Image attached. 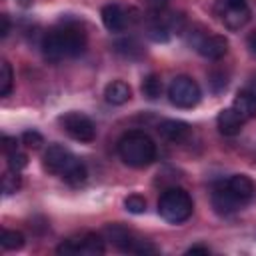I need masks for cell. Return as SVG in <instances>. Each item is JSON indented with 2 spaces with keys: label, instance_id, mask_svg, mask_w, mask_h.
I'll return each instance as SVG.
<instances>
[{
  "label": "cell",
  "instance_id": "13",
  "mask_svg": "<svg viewBox=\"0 0 256 256\" xmlns=\"http://www.w3.org/2000/svg\"><path fill=\"white\" fill-rule=\"evenodd\" d=\"M158 134L166 140V142H172V144H182L190 138L192 134V128L190 124L182 122V120H162L158 124Z\"/></svg>",
  "mask_w": 256,
  "mask_h": 256
},
{
  "label": "cell",
  "instance_id": "20",
  "mask_svg": "<svg viewBox=\"0 0 256 256\" xmlns=\"http://www.w3.org/2000/svg\"><path fill=\"white\" fill-rule=\"evenodd\" d=\"M0 244L4 250H20L24 246V234L18 230H2Z\"/></svg>",
  "mask_w": 256,
  "mask_h": 256
},
{
  "label": "cell",
  "instance_id": "8",
  "mask_svg": "<svg viewBox=\"0 0 256 256\" xmlns=\"http://www.w3.org/2000/svg\"><path fill=\"white\" fill-rule=\"evenodd\" d=\"M104 238L100 234L88 232L80 238H68L62 244H58V254H84V256H96L104 254Z\"/></svg>",
  "mask_w": 256,
  "mask_h": 256
},
{
  "label": "cell",
  "instance_id": "16",
  "mask_svg": "<svg viewBox=\"0 0 256 256\" xmlns=\"http://www.w3.org/2000/svg\"><path fill=\"white\" fill-rule=\"evenodd\" d=\"M216 126L220 130V134L224 136H238L242 132V126H244V120L232 110V108H226L218 114L216 118Z\"/></svg>",
  "mask_w": 256,
  "mask_h": 256
},
{
  "label": "cell",
  "instance_id": "10",
  "mask_svg": "<svg viewBox=\"0 0 256 256\" xmlns=\"http://www.w3.org/2000/svg\"><path fill=\"white\" fill-rule=\"evenodd\" d=\"M134 14H136V10L124 8L120 4H106L100 12L102 22L110 32H124L126 28H130L138 20V16H134Z\"/></svg>",
  "mask_w": 256,
  "mask_h": 256
},
{
  "label": "cell",
  "instance_id": "32",
  "mask_svg": "<svg viewBox=\"0 0 256 256\" xmlns=\"http://www.w3.org/2000/svg\"><path fill=\"white\" fill-rule=\"evenodd\" d=\"M254 94H256V76H254V80H252V88H250Z\"/></svg>",
  "mask_w": 256,
  "mask_h": 256
},
{
  "label": "cell",
  "instance_id": "9",
  "mask_svg": "<svg viewBox=\"0 0 256 256\" xmlns=\"http://www.w3.org/2000/svg\"><path fill=\"white\" fill-rule=\"evenodd\" d=\"M60 124L64 128V132L78 142H92L96 138L94 122L82 112H66L60 118Z\"/></svg>",
  "mask_w": 256,
  "mask_h": 256
},
{
  "label": "cell",
  "instance_id": "27",
  "mask_svg": "<svg viewBox=\"0 0 256 256\" xmlns=\"http://www.w3.org/2000/svg\"><path fill=\"white\" fill-rule=\"evenodd\" d=\"M18 150V140L14 136H2V152L4 154H12Z\"/></svg>",
  "mask_w": 256,
  "mask_h": 256
},
{
  "label": "cell",
  "instance_id": "23",
  "mask_svg": "<svg viewBox=\"0 0 256 256\" xmlns=\"http://www.w3.org/2000/svg\"><path fill=\"white\" fill-rule=\"evenodd\" d=\"M124 208L132 214H142L146 210V200L138 194H130L126 200H124Z\"/></svg>",
  "mask_w": 256,
  "mask_h": 256
},
{
  "label": "cell",
  "instance_id": "1",
  "mask_svg": "<svg viewBox=\"0 0 256 256\" xmlns=\"http://www.w3.org/2000/svg\"><path fill=\"white\" fill-rule=\"evenodd\" d=\"M42 56L48 62H60L64 58H76L86 50V32L78 24H64L44 34L42 42Z\"/></svg>",
  "mask_w": 256,
  "mask_h": 256
},
{
  "label": "cell",
  "instance_id": "7",
  "mask_svg": "<svg viewBox=\"0 0 256 256\" xmlns=\"http://www.w3.org/2000/svg\"><path fill=\"white\" fill-rule=\"evenodd\" d=\"M168 98L178 108H194L200 102L202 92H200V86L194 78L176 76L168 86Z\"/></svg>",
  "mask_w": 256,
  "mask_h": 256
},
{
  "label": "cell",
  "instance_id": "28",
  "mask_svg": "<svg viewBox=\"0 0 256 256\" xmlns=\"http://www.w3.org/2000/svg\"><path fill=\"white\" fill-rule=\"evenodd\" d=\"M8 32H10V20H8L6 14H2V16H0V36L6 38Z\"/></svg>",
  "mask_w": 256,
  "mask_h": 256
},
{
  "label": "cell",
  "instance_id": "2",
  "mask_svg": "<svg viewBox=\"0 0 256 256\" xmlns=\"http://www.w3.org/2000/svg\"><path fill=\"white\" fill-rule=\"evenodd\" d=\"M42 164L44 168L50 172V174H56L60 176L62 180H66L68 184L72 186H78L86 180L88 172H86V166L64 146L60 144H52L48 146V150L44 152V158H42Z\"/></svg>",
  "mask_w": 256,
  "mask_h": 256
},
{
  "label": "cell",
  "instance_id": "19",
  "mask_svg": "<svg viewBox=\"0 0 256 256\" xmlns=\"http://www.w3.org/2000/svg\"><path fill=\"white\" fill-rule=\"evenodd\" d=\"M162 92V80L158 74H148L144 80H142V94L148 98V100H156Z\"/></svg>",
  "mask_w": 256,
  "mask_h": 256
},
{
  "label": "cell",
  "instance_id": "18",
  "mask_svg": "<svg viewBox=\"0 0 256 256\" xmlns=\"http://www.w3.org/2000/svg\"><path fill=\"white\" fill-rule=\"evenodd\" d=\"M114 50L118 52V54H122L124 58H138L140 54H142V48H140V44L134 40V38H124V40H118L116 44H114Z\"/></svg>",
  "mask_w": 256,
  "mask_h": 256
},
{
  "label": "cell",
  "instance_id": "22",
  "mask_svg": "<svg viewBox=\"0 0 256 256\" xmlns=\"http://www.w3.org/2000/svg\"><path fill=\"white\" fill-rule=\"evenodd\" d=\"M20 184H22L20 172L8 168V172H4V176H2V192L4 194H14V192H18Z\"/></svg>",
  "mask_w": 256,
  "mask_h": 256
},
{
  "label": "cell",
  "instance_id": "25",
  "mask_svg": "<svg viewBox=\"0 0 256 256\" xmlns=\"http://www.w3.org/2000/svg\"><path fill=\"white\" fill-rule=\"evenodd\" d=\"M6 158H8V168H10V170H16V172H20V170L28 164L26 154H22L20 150H16V152H12V154H6Z\"/></svg>",
  "mask_w": 256,
  "mask_h": 256
},
{
  "label": "cell",
  "instance_id": "5",
  "mask_svg": "<svg viewBox=\"0 0 256 256\" xmlns=\"http://www.w3.org/2000/svg\"><path fill=\"white\" fill-rule=\"evenodd\" d=\"M214 14L224 24V28L232 32L244 28L250 22V8L246 0H216Z\"/></svg>",
  "mask_w": 256,
  "mask_h": 256
},
{
  "label": "cell",
  "instance_id": "11",
  "mask_svg": "<svg viewBox=\"0 0 256 256\" xmlns=\"http://www.w3.org/2000/svg\"><path fill=\"white\" fill-rule=\"evenodd\" d=\"M194 48L208 60H220L228 52V40L220 34H202L194 40Z\"/></svg>",
  "mask_w": 256,
  "mask_h": 256
},
{
  "label": "cell",
  "instance_id": "6",
  "mask_svg": "<svg viewBox=\"0 0 256 256\" xmlns=\"http://www.w3.org/2000/svg\"><path fill=\"white\" fill-rule=\"evenodd\" d=\"M104 234L122 252H132V254H154L156 252V246H152L148 240L136 238L130 230H126L120 224H108L106 230H104Z\"/></svg>",
  "mask_w": 256,
  "mask_h": 256
},
{
  "label": "cell",
  "instance_id": "29",
  "mask_svg": "<svg viewBox=\"0 0 256 256\" xmlns=\"http://www.w3.org/2000/svg\"><path fill=\"white\" fill-rule=\"evenodd\" d=\"M196 252H200V254H208L210 248H208V246H200V244H196V246H190V248L186 250V254H196Z\"/></svg>",
  "mask_w": 256,
  "mask_h": 256
},
{
  "label": "cell",
  "instance_id": "4",
  "mask_svg": "<svg viewBox=\"0 0 256 256\" xmlns=\"http://www.w3.org/2000/svg\"><path fill=\"white\" fill-rule=\"evenodd\" d=\"M194 202L184 188H168L158 198V214L170 224H182L192 216Z\"/></svg>",
  "mask_w": 256,
  "mask_h": 256
},
{
  "label": "cell",
  "instance_id": "26",
  "mask_svg": "<svg viewBox=\"0 0 256 256\" xmlns=\"http://www.w3.org/2000/svg\"><path fill=\"white\" fill-rule=\"evenodd\" d=\"M210 86H212V90L214 92H220V90H224L226 88V84H228V76L222 72V70H218V72H212L210 74Z\"/></svg>",
  "mask_w": 256,
  "mask_h": 256
},
{
  "label": "cell",
  "instance_id": "31",
  "mask_svg": "<svg viewBox=\"0 0 256 256\" xmlns=\"http://www.w3.org/2000/svg\"><path fill=\"white\" fill-rule=\"evenodd\" d=\"M146 2H148V4L152 6V8H164L168 0H146Z\"/></svg>",
  "mask_w": 256,
  "mask_h": 256
},
{
  "label": "cell",
  "instance_id": "3",
  "mask_svg": "<svg viewBox=\"0 0 256 256\" xmlns=\"http://www.w3.org/2000/svg\"><path fill=\"white\" fill-rule=\"evenodd\" d=\"M118 156L130 168H146L156 160V144L142 130H130L118 140Z\"/></svg>",
  "mask_w": 256,
  "mask_h": 256
},
{
  "label": "cell",
  "instance_id": "17",
  "mask_svg": "<svg viewBox=\"0 0 256 256\" xmlns=\"http://www.w3.org/2000/svg\"><path fill=\"white\" fill-rule=\"evenodd\" d=\"M132 98V90L124 80H112L104 88V100L112 106H122Z\"/></svg>",
  "mask_w": 256,
  "mask_h": 256
},
{
  "label": "cell",
  "instance_id": "24",
  "mask_svg": "<svg viewBox=\"0 0 256 256\" xmlns=\"http://www.w3.org/2000/svg\"><path fill=\"white\" fill-rule=\"evenodd\" d=\"M22 144L28 146V148H32V150H38V148L44 144V138H42V134L36 132V130H26V132L22 134Z\"/></svg>",
  "mask_w": 256,
  "mask_h": 256
},
{
  "label": "cell",
  "instance_id": "14",
  "mask_svg": "<svg viewBox=\"0 0 256 256\" xmlns=\"http://www.w3.org/2000/svg\"><path fill=\"white\" fill-rule=\"evenodd\" d=\"M226 186H228V190L234 194V198H236L242 206L248 204V202L254 198V192H256L254 182H252L246 174H234V176H230V178L226 180Z\"/></svg>",
  "mask_w": 256,
  "mask_h": 256
},
{
  "label": "cell",
  "instance_id": "30",
  "mask_svg": "<svg viewBox=\"0 0 256 256\" xmlns=\"http://www.w3.org/2000/svg\"><path fill=\"white\" fill-rule=\"evenodd\" d=\"M248 50H250L252 54H256V32H252V34L248 36Z\"/></svg>",
  "mask_w": 256,
  "mask_h": 256
},
{
  "label": "cell",
  "instance_id": "15",
  "mask_svg": "<svg viewBox=\"0 0 256 256\" xmlns=\"http://www.w3.org/2000/svg\"><path fill=\"white\" fill-rule=\"evenodd\" d=\"M232 110H234L244 122L256 118V94H254L252 90H240V92L234 96Z\"/></svg>",
  "mask_w": 256,
  "mask_h": 256
},
{
  "label": "cell",
  "instance_id": "21",
  "mask_svg": "<svg viewBox=\"0 0 256 256\" xmlns=\"http://www.w3.org/2000/svg\"><path fill=\"white\" fill-rule=\"evenodd\" d=\"M12 86H14L12 66H10V62L2 60V64H0V96H8L12 92Z\"/></svg>",
  "mask_w": 256,
  "mask_h": 256
},
{
  "label": "cell",
  "instance_id": "12",
  "mask_svg": "<svg viewBox=\"0 0 256 256\" xmlns=\"http://www.w3.org/2000/svg\"><path fill=\"white\" fill-rule=\"evenodd\" d=\"M240 206H242V204H240V202L234 198V194L228 190L226 182L214 184V188H212V208H214L218 214L228 216V214L236 212Z\"/></svg>",
  "mask_w": 256,
  "mask_h": 256
}]
</instances>
